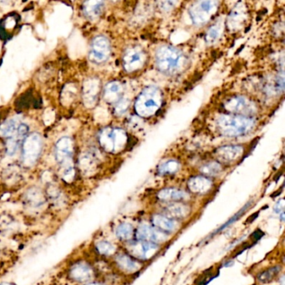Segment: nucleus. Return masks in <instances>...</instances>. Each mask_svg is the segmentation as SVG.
Masks as SVG:
<instances>
[{"label": "nucleus", "mask_w": 285, "mask_h": 285, "mask_svg": "<svg viewBox=\"0 0 285 285\" xmlns=\"http://www.w3.org/2000/svg\"><path fill=\"white\" fill-rule=\"evenodd\" d=\"M155 59L158 69L167 75L178 73L186 64L183 53L170 46H161L156 52Z\"/></svg>", "instance_id": "f257e3e1"}, {"label": "nucleus", "mask_w": 285, "mask_h": 285, "mask_svg": "<svg viewBox=\"0 0 285 285\" xmlns=\"http://www.w3.org/2000/svg\"><path fill=\"white\" fill-rule=\"evenodd\" d=\"M216 125L219 133L225 136H238L248 133L254 127L253 118L243 115L227 114L217 119Z\"/></svg>", "instance_id": "f03ea898"}, {"label": "nucleus", "mask_w": 285, "mask_h": 285, "mask_svg": "<svg viewBox=\"0 0 285 285\" xmlns=\"http://www.w3.org/2000/svg\"><path fill=\"white\" fill-rule=\"evenodd\" d=\"M163 104V95L154 86L145 88L139 95L135 103L136 112L141 117H149L157 113Z\"/></svg>", "instance_id": "7ed1b4c3"}, {"label": "nucleus", "mask_w": 285, "mask_h": 285, "mask_svg": "<svg viewBox=\"0 0 285 285\" xmlns=\"http://www.w3.org/2000/svg\"><path fill=\"white\" fill-rule=\"evenodd\" d=\"M127 141V135L120 128H105L99 135L101 147L111 153L121 152L126 146Z\"/></svg>", "instance_id": "20e7f679"}, {"label": "nucleus", "mask_w": 285, "mask_h": 285, "mask_svg": "<svg viewBox=\"0 0 285 285\" xmlns=\"http://www.w3.org/2000/svg\"><path fill=\"white\" fill-rule=\"evenodd\" d=\"M217 1H199L192 4L189 13L192 22L197 25H203L210 21L219 8Z\"/></svg>", "instance_id": "39448f33"}, {"label": "nucleus", "mask_w": 285, "mask_h": 285, "mask_svg": "<svg viewBox=\"0 0 285 285\" xmlns=\"http://www.w3.org/2000/svg\"><path fill=\"white\" fill-rule=\"evenodd\" d=\"M125 249L128 254L136 260L147 261L159 253L160 247L156 243L137 240L128 242L125 244Z\"/></svg>", "instance_id": "423d86ee"}, {"label": "nucleus", "mask_w": 285, "mask_h": 285, "mask_svg": "<svg viewBox=\"0 0 285 285\" xmlns=\"http://www.w3.org/2000/svg\"><path fill=\"white\" fill-rule=\"evenodd\" d=\"M42 139L38 133H32L23 141V162L28 167L34 165L40 158Z\"/></svg>", "instance_id": "0eeeda50"}, {"label": "nucleus", "mask_w": 285, "mask_h": 285, "mask_svg": "<svg viewBox=\"0 0 285 285\" xmlns=\"http://www.w3.org/2000/svg\"><path fill=\"white\" fill-rule=\"evenodd\" d=\"M146 54L138 46L130 47L123 56V66L128 73L135 72L144 66Z\"/></svg>", "instance_id": "6e6552de"}, {"label": "nucleus", "mask_w": 285, "mask_h": 285, "mask_svg": "<svg viewBox=\"0 0 285 285\" xmlns=\"http://www.w3.org/2000/svg\"><path fill=\"white\" fill-rule=\"evenodd\" d=\"M224 108L233 115L248 116L257 111V107L252 101L243 96H234L228 100Z\"/></svg>", "instance_id": "1a4fd4ad"}, {"label": "nucleus", "mask_w": 285, "mask_h": 285, "mask_svg": "<svg viewBox=\"0 0 285 285\" xmlns=\"http://www.w3.org/2000/svg\"><path fill=\"white\" fill-rule=\"evenodd\" d=\"M74 152V142L72 139L64 136L59 139L56 145V161L62 168L72 165V156Z\"/></svg>", "instance_id": "9d476101"}, {"label": "nucleus", "mask_w": 285, "mask_h": 285, "mask_svg": "<svg viewBox=\"0 0 285 285\" xmlns=\"http://www.w3.org/2000/svg\"><path fill=\"white\" fill-rule=\"evenodd\" d=\"M111 54V46L109 40L105 36H97L94 39L91 44L90 58L91 61L96 64H101L106 61Z\"/></svg>", "instance_id": "9b49d317"}, {"label": "nucleus", "mask_w": 285, "mask_h": 285, "mask_svg": "<svg viewBox=\"0 0 285 285\" xmlns=\"http://www.w3.org/2000/svg\"><path fill=\"white\" fill-rule=\"evenodd\" d=\"M136 237L138 240L147 241L150 243H165L168 241V235L166 232H162L155 227L150 226L148 224H141L136 230Z\"/></svg>", "instance_id": "f8f14e48"}, {"label": "nucleus", "mask_w": 285, "mask_h": 285, "mask_svg": "<svg viewBox=\"0 0 285 285\" xmlns=\"http://www.w3.org/2000/svg\"><path fill=\"white\" fill-rule=\"evenodd\" d=\"M100 92V80L96 78H89L83 85V101L85 107H93L96 105Z\"/></svg>", "instance_id": "ddd939ff"}, {"label": "nucleus", "mask_w": 285, "mask_h": 285, "mask_svg": "<svg viewBox=\"0 0 285 285\" xmlns=\"http://www.w3.org/2000/svg\"><path fill=\"white\" fill-rule=\"evenodd\" d=\"M243 149L237 145H228L219 147L215 152L218 160L224 163H232L237 161L243 155Z\"/></svg>", "instance_id": "4468645a"}, {"label": "nucleus", "mask_w": 285, "mask_h": 285, "mask_svg": "<svg viewBox=\"0 0 285 285\" xmlns=\"http://www.w3.org/2000/svg\"><path fill=\"white\" fill-rule=\"evenodd\" d=\"M115 264L118 268L125 274H135L142 268L138 260L132 258L128 253H119L115 257Z\"/></svg>", "instance_id": "2eb2a0df"}, {"label": "nucleus", "mask_w": 285, "mask_h": 285, "mask_svg": "<svg viewBox=\"0 0 285 285\" xmlns=\"http://www.w3.org/2000/svg\"><path fill=\"white\" fill-rule=\"evenodd\" d=\"M69 275L73 280L77 282H86L93 277L94 271L91 267L85 263H79L74 265L69 270Z\"/></svg>", "instance_id": "dca6fc26"}, {"label": "nucleus", "mask_w": 285, "mask_h": 285, "mask_svg": "<svg viewBox=\"0 0 285 285\" xmlns=\"http://www.w3.org/2000/svg\"><path fill=\"white\" fill-rule=\"evenodd\" d=\"M153 227L162 232L167 233L168 232H176L178 229V223L174 219L162 214H155L152 218Z\"/></svg>", "instance_id": "f3484780"}, {"label": "nucleus", "mask_w": 285, "mask_h": 285, "mask_svg": "<svg viewBox=\"0 0 285 285\" xmlns=\"http://www.w3.org/2000/svg\"><path fill=\"white\" fill-rule=\"evenodd\" d=\"M192 208L189 206L184 203H169L164 208V212L168 215V218L172 219H184L187 218L191 213Z\"/></svg>", "instance_id": "a211bd4d"}, {"label": "nucleus", "mask_w": 285, "mask_h": 285, "mask_svg": "<svg viewBox=\"0 0 285 285\" xmlns=\"http://www.w3.org/2000/svg\"><path fill=\"white\" fill-rule=\"evenodd\" d=\"M187 186L193 193L204 194L210 191L213 187V182L206 176H194L188 181Z\"/></svg>", "instance_id": "6ab92c4d"}, {"label": "nucleus", "mask_w": 285, "mask_h": 285, "mask_svg": "<svg viewBox=\"0 0 285 285\" xmlns=\"http://www.w3.org/2000/svg\"><path fill=\"white\" fill-rule=\"evenodd\" d=\"M158 199L164 202H181L189 200L190 196L187 192L176 188H165L158 192Z\"/></svg>", "instance_id": "aec40b11"}, {"label": "nucleus", "mask_w": 285, "mask_h": 285, "mask_svg": "<svg viewBox=\"0 0 285 285\" xmlns=\"http://www.w3.org/2000/svg\"><path fill=\"white\" fill-rule=\"evenodd\" d=\"M123 86L118 81H112L108 83L105 87L104 98L106 102L109 103H117L122 99Z\"/></svg>", "instance_id": "412c9836"}, {"label": "nucleus", "mask_w": 285, "mask_h": 285, "mask_svg": "<svg viewBox=\"0 0 285 285\" xmlns=\"http://www.w3.org/2000/svg\"><path fill=\"white\" fill-rule=\"evenodd\" d=\"M104 3L102 1H88L83 5V11L89 19H96L102 14Z\"/></svg>", "instance_id": "4be33fe9"}, {"label": "nucleus", "mask_w": 285, "mask_h": 285, "mask_svg": "<svg viewBox=\"0 0 285 285\" xmlns=\"http://www.w3.org/2000/svg\"><path fill=\"white\" fill-rule=\"evenodd\" d=\"M19 125L20 124L19 122V119H17L16 117L11 118L9 120H6L5 122L3 123V125L0 126V136L10 138L17 133Z\"/></svg>", "instance_id": "5701e85b"}, {"label": "nucleus", "mask_w": 285, "mask_h": 285, "mask_svg": "<svg viewBox=\"0 0 285 285\" xmlns=\"http://www.w3.org/2000/svg\"><path fill=\"white\" fill-rule=\"evenodd\" d=\"M180 169V163L175 160L167 161L161 164L158 168V172L161 175H171L176 173Z\"/></svg>", "instance_id": "b1692460"}, {"label": "nucleus", "mask_w": 285, "mask_h": 285, "mask_svg": "<svg viewBox=\"0 0 285 285\" xmlns=\"http://www.w3.org/2000/svg\"><path fill=\"white\" fill-rule=\"evenodd\" d=\"M133 227L129 224H121L117 227L115 233L118 238L122 241H129L133 235Z\"/></svg>", "instance_id": "393cba45"}, {"label": "nucleus", "mask_w": 285, "mask_h": 285, "mask_svg": "<svg viewBox=\"0 0 285 285\" xmlns=\"http://www.w3.org/2000/svg\"><path fill=\"white\" fill-rule=\"evenodd\" d=\"M242 7L243 6H237L230 14L228 20L231 23V25H230L231 28L232 27L237 28V21H238V28L243 23V19L245 18L246 13L245 10Z\"/></svg>", "instance_id": "a878e982"}, {"label": "nucleus", "mask_w": 285, "mask_h": 285, "mask_svg": "<svg viewBox=\"0 0 285 285\" xmlns=\"http://www.w3.org/2000/svg\"><path fill=\"white\" fill-rule=\"evenodd\" d=\"M280 270H281V267L280 266L272 267L270 269H267L264 272H262L258 276V280H259V282L263 283V284L271 282L272 280H275V278L277 277L280 274Z\"/></svg>", "instance_id": "bb28decb"}, {"label": "nucleus", "mask_w": 285, "mask_h": 285, "mask_svg": "<svg viewBox=\"0 0 285 285\" xmlns=\"http://www.w3.org/2000/svg\"><path fill=\"white\" fill-rule=\"evenodd\" d=\"M96 250L102 255L112 256L116 252V247L107 241H101L96 243Z\"/></svg>", "instance_id": "cd10ccee"}, {"label": "nucleus", "mask_w": 285, "mask_h": 285, "mask_svg": "<svg viewBox=\"0 0 285 285\" xmlns=\"http://www.w3.org/2000/svg\"><path fill=\"white\" fill-rule=\"evenodd\" d=\"M201 172L207 175V176H216L218 174L220 173L222 171V167L219 163H207L205 165L203 166L200 169Z\"/></svg>", "instance_id": "c85d7f7f"}, {"label": "nucleus", "mask_w": 285, "mask_h": 285, "mask_svg": "<svg viewBox=\"0 0 285 285\" xmlns=\"http://www.w3.org/2000/svg\"><path fill=\"white\" fill-rule=\"evenodd\" d=\"M80 166L85 172H90L96 167V162L90 155H84L80 158Z\"/></svg>", "instance_id": "c756f323"}, {"label": "nucleus", "mask_w": 285, "mask_h": 285, "mask_svg": "<svg viewBox=\"0 0 285 285\" xmlns=\"http://www.w3.org/2000/svg\"><path fill=\"white\" fill-rule=\"evenodd\" d=\"M219 35H220V28L219 25H213L206 34V41L208 44H213L218 40Z\"/></svg>", "instance_id": "7c9ffc66"}, {"label": "nucleus", "mask_w": 285, "mask_h": 285, "mask_svg": "<svg viewBox=\"0 0 285 285\" xmlns=\"http://www.w3.org/2000/svg\"><path fill=\"white\" fill-rule=\"evenodd\" d=\"M128 107H129V102L127 100L121 99L115 104V113L118 115H122L123 113H125L127 111Z\"/></svg>", "instance_id": "2f4dec72"}, {"label": "nucleus", "mask_w": 285, "mask_h": 285, "mask_svg": "<svg viewBox=\"0 0 285 285\" xmlns=\"http://www.w3.org/2000/svg\"><path fill=\"white\" fill-rule=\"evenodd\" d=\"M285 200L281 198L277 203H276V205L275 207V212L276 213H285L284 211H285Z\"/></svg>", "instance_id": "473e14b6"}, {"label": "nucleus", "mask_w": 285, "mask_h": 285, "mask_svg": "<svg viewBox=\"0 0 285 285\" xmlns=\"http://www.w3.org/2000/svg\"><path fill=\"white\" fill-rule=\"evenodd\" d=\"M86 285H105L103 284H100V283H91V284H87Z\"/></svg>", "instance_id": "72a5a7b5"}, {"label": "nucleus", "mask_w": 285, "mask_h": 285, "mask_svg": "<svg viewBox=\"0 0 285 285\" xmlns=\"http://www.w3.org/2000/svg\"><path fill=\"white\" fill-rule=\"evenodd\" d=\"M281 285H285V277L284 276L281 279Z\"/></svg>", "instance_id": "f704fd0d"}, {"label": "nucleus", "mask_w": 285, "mask_h": 285, "mask_svg": "<svg viewBox=\"0 0 285 285\" xmlns=\"http://www.w3.org/2000/svg\"><path fill=\"white\" fill-rule=\"evenodd\" d=\"M11 285V284H8V283H3V284H2V285Z\"/></svg>", "instance_id": "c9c22d12"}]
</instances>
